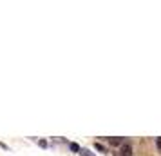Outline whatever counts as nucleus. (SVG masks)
Wrapping results in <instances>:
<instances>
[{
    "label": "nucleus",
    "instance_id": "obj_1",
    "mask_svg": "<svg viewBox=\"0 0 161 156\" xmlns=\"http://www.w3.org/2000/svg\"><path fill=\"white\" fill-rule=\"evenodd\" d=\"M121 154H123V156H132V147L127 145V143H123V145H121Z\"/></svg>",
    "mask_w": 161,
    "mask_h": 156
},
{
    "label": "nucleus",
    "instance_id": "obj_2",
    "mask_svg": "<svg viewBox=\"0 0 161 156\" xmlns=\"http://www.w3.org/2000/svg\"><path fill=\"white\" fill-rule=\"evenodd\" d=\"M107 142H109L110 145H121V143H123L121 138H107Z\"/></svg>",
    "mask_w": 161,
    "mask_h": 156
},
{
    "label": "nucleus",
    "instance_id": "obj_3",
    "mask_svg": "<svg viewBox=\"0 0 161 156\" xmlns=\"http://www.w3.org/2000/svg\"><path fill=\"white\" fill-rule=\"evenodd\" d=\"M80 152H82V156H94L93 152H90V151H87V149H82Z\"/></svg>",
    "mask_w": 161,
    "mask_h": 156
},
{
    "label": "nucleus",
    "instance_id": "obj_4",
    "mask_svg": "<svg viewBox=\"0 0 161 156\" xmlns=\"http://www.w3.org/2000/svg\"><path fill=\"white\" fill-rule=\"evenodd\" d=\"M71 149H73V151H76V152H80V151H82L78 143H71Z\"/></svg>",
    "mask_w": 161,
    "mask_h": 156
},
{
    "label": "nucleus",
    "instance_id": "obj_5",
    "mask_svg": "<svg viewBox=\"0 0 161 156\" xmlns=\"http://www.w3.org/2000/svg\"><path fill=\"white\" fill-rule=\"evenodd\" d=\"M156 145H157V149H161V138H156Z\"/></svg>",
    "mask_w": 161,
    "mask_h": 156
},
{
    "label": "nucleus",
    "instance_id": "obj_6",
    "mask_svg": "<svg viewBox=\"0 0 161 156\" xmlns=\"http://www.w3.org/2000/svg\"><path fill=\"white\" fill-rule=\"evenodd\" d=\"M96 149H98V151H105V147H103V145H100V143H96Z\"/></svg>",
    "mask_w": 161,
    "mask_h": 156
}]
</instances>
